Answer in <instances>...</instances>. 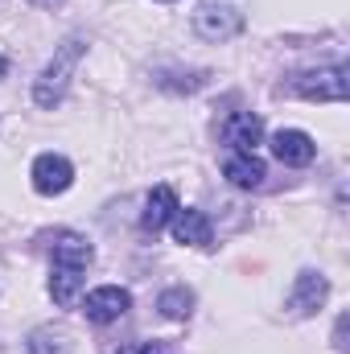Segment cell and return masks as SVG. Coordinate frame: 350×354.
Masks as SVG:
<instances>
[{
  "instance_id": "1",
  "label": "cell",
  "mask_w": 350,
  "mask_h": 354,
  "mask_svg": "<svg viewBox=\"0 0 350 354\" xmlns=\"http://www.w3.org/2000/svg\"><path fill=\"white\" fill-rule=\"evenodd\" d=\"M91 260H95V248L83 235L62 231L54 239V268H50V297H54V305H75V297L83 292Z\"/></svg>"
},
{
  "instance_id": "2",
  "label": "cell",
  "mask_w": 350,
  "mask_h": 354,
  "mask_svg": "<svg viewBox=\"0 0 350 354\" xmlns=\"http://www.w3.org/2000/svg\"><path fill=\"white\" fill-rule=\"evenodd\" d=\"M83 50H87V41H83V37H66V41L54 50L50 66H46V71L37 75V83H33V103H37V107H58V103L66 99L71 75H75V66H79Z\"/></svg>"
},
{
  "instance_id": "3",
  "label": "cell",
  "mask_w": 350,
  "mask_h": 354,
  "mask_svg": "<svg viewBox=\"0 0 350 354\" xmlns=\"http://www.w3.org/2000/svg\"><path fill=\"white\" fill-rule=\"evenodd\" d=\"M194 29L206 41H231L243 29V12L231 0H202L198 12H194Z\"/></svg>"
},
{
  "instance_id": "4",
  "label": "cell",
  "mask_w": 350,
  "mask_h": 354,
  "mask_svg": "<svg viewBox=\"0 0 350 354\" xmlns=\"http://www.w3.org/2000/svg\"><path fill=\"white\" fill-rule=\"evenodd\" d=\"M293 91L301 99H313V103H342L347 99V66L334 62V66L305 71V75L293 79Z\"/></svg>"
},
{
  "instance_id": "5",
  "label": "cell",
  "mask_w": 350,
  "mask_h": 354,
  "mask_svg": "<svg viewBox=\"0 0 350 354\" xmlns=\"http://www.w3.org/2000/svg\"><path fill=\"white\" fill-rule=\"evenodd\" d=\"M29 181H33V189L46 194V198L66 194V189L75 185V165H71L62 153H42V157L33 161V169H29Z\"/></svg>"
},
{
  "instance_id": "6",
  "label": "cell",
  "mask_w": 350,
  "mask_h": 354,
  "mask_svg": "<svg viewBox=\"0 0 350 354\" xmlns=\"http://www.w3.org/2000/svg\"><path fill=\"white\" fill-rule=\"evenodd\" d=\"M132 309V292L120 288V284H103V288H91L87 301H83V313L95 326H107V322H120L124 313Z\"/></svg>"
},
{
  "instance_id": "7",
  "label": "cell",
  "mask_w": 350,
  "mask_h": 354,
  "mask_svg": "<svg viewBox=\"0 0 350 354\" xmlns=\"http://www.w3.org/2000/svg\"><path fill=\"white\" fill-rule=\"evenodd\" d=\"M326 297H330V280H326L322 272L305 268V272L297 276L293 292H288V309H293V317H313V313L326 305Z\"/></svg>"
},
{
  "instance_id": "8",
  "label": "cell",
  "mask_w": 350,
  "mask_h": 354,
  "mask_svg": "<svg viewBox=\"0 0 350 354\" xmlns=\"http://www.w3.org/2000/svg\"><path fill=\"white\" fill-rule=\"evenodd\" d=\"M223 145H231V153H256V145L264 140V120L256 111H231L219 128Z\"/></svg>"
},
{
  "instance_id": "9",
  "label": "cell",
  "mask_w": 350,
  "mask_h": 354,
  "mask_svg": "<svg viewBox=\"0 0 350 354\" xmlns=\"http://www.w3.org/2000/svg\"><path fill=\"white\" fill-rule=\"evenodd\" d=\"M272 153H276V161H284V165H309V161L317 157V145H313V136L301 132V128H280V132L272 136Z\"/></svg>"
},
{
  "instance_id": "10",
  "label": "cell",
  "mask_w": 350,
  "mask_h": 354,
  "mask_svg": "<svg viewBox=\"0 0 350 354\" xmlns=\"http://www.w3.org/2000/svg\"><path fill=\"white\" fill-rule=\"evenodd\" d=\"M174 239L177 243H190V248H210L214 243V227H210V218L202 214V210H194V206H177V214H174Z\"/></svg>"
},
{
  "instance_id": "11",
  "label": "cell",
  "mask_w": 350,
  "mask_h": 354,
  "mask_svg": "<svg viewBox=\"0 0 350 354\" xmlns=\"http://www.w3.org/2000/svg\"><path fill=\"white\" fill-rule=\"evenodd\" d=\"M223 177L235 185V189H260L268 169L256 153H227L223 157Z\"/></svg>"
},
{
  "instance_id": "12",
  "label": "cell",
  "mask_w": 350,
  "mask_h": 354,
  "mask_svg": "<svg viewBox=\"0 0 350 354\" xmlns=\"http://www.w3.org/2000/svg\"><path fill=\"white\" fill-rule=\"evenodd\" d=\"M174 214H177V194H174V185H157V189L145 198L140 227H145L149 235H157V231H165V227L174 223Z\"/></svg>"
},
{
  "instance_id": "13",
  "label": "cell",
  "mask_w": 350,
  "mask_h": 354,
  "mask_svg": "<svg viewBox=\"0 0 350 354\" xmlns=\"http://www.w3.org/2000/svg\"><path fill=\"white\" fill-rule=\"evenodd\" d=\"M29 354H71V334L66 330H54V326H37L25 342Z\"/></svg>"
},
{
  "instance_id": "14",
  "label": "cell",
  "mask_w": 350,
  "mask_h": 354,
  "mask_svg": "<svg viewBox=\"0 0 350 354\" xmlns=\"http://www.w3.org/2000/svg\"><path fill=\"white\" fill-rule=\"evenodd\" d=\"M157 309H161L169 322H185V317L194 313V292H190L185 284H174V288H165V292H161Z\"/></svg>"
},
{
  "instance_id": "15",
  "label": "cell",
  "mask_w": 350,
  "mask_h": 354,
  "mask_svg": "<svg viewBox=\"0 0 350 354\" xmlns=\"http://www.w3.org/2000/svg\"><path fill=\"white\" fill-rule=\"evenodd\" d=\"M120 354H169V351H165V342H157V338H153V342L140 338V342H128Z\"/></svg>"
},
{
  "instance_id": "16",
  "label": "cell",
  "mask_w": 350,
  "mask_h": 354,
  "mask_svg": "<svg viewBox=\"0 0 350 354\" xmlns=\"http://www.w3.org/2000/svg\"><path fill=\"white\" fill-rule=\"evenodd\" d=\"M334 351L347 354V317H338V326H334Z\"/></svg>"
},
{
  "instance_id": "17",
  "label": "cell",
  "mask_w": 350,
  "mask_h": 354,
  "mask_svg": "<svg viewBox=\"0 0 350 354\" xmlns=\"http://www.w3.org/2000/svg\"><path fill=\"white\" fill-rule=\"evenodd\" d=\"M29 4H37V8H54V4H62V0H29Z\"/></svg>"
},
{
  "instance_id": "18",
  "label": "cell",
  "mask_w": 350,
  "mask_h": 354,
  "mask_svg": "<svg viewBox=\"0 0 350 354\" xmlns=\"http://www.w3.org/2000/svg\"><path fill=\"white\" fill-rule=\"evenodd\" d=\"M4 66H8V62H4V58H0V75H4Z\"/></svg>"
}]
</instances>
